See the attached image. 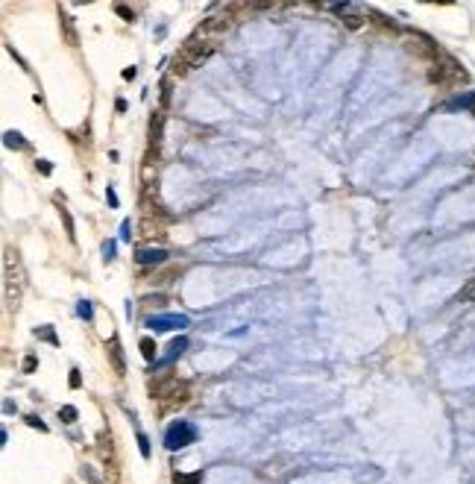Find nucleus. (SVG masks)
I'll return each instance as SVG.
<instances>
[{"mask_svg": "<svg viewBox=\"0 0 475 484\" xmlns=\"http://www.w3.org/2000/svg\"><path fill=\"white\" fill-rule=\"evenodd\" d=\"M214 50V44H208V41H197V38H188L185 44H182V50H179V56H176V68H173V73H188L191 68H197V65L203 62L208 53Z\"/></svg>", "mask_w": 475, "mask_h": 484, "instance_id": "nucleus-1", "label": "nucleus"}, {"mask_svg": "<svg viewBox=\"0 0 475 484\" xmlns=\"http://www.w3.org/2000/svg\"><path fill=\"white\" fill-rule=\"evenodd\" d=\"M194 440H197V425L188 422V419H176V422L164 431V446H167L170 452L185 449V446H191Z\"/></svg>", "mask_w": 475, "mask_h": 484, "instance_id": "nucleus-2", "label": "nucleus"}, {"mask_svg": "<svg viewBox=\"0 0 475 484\" xmlns=\"http://www.w3.org/2000/svg\"><path fill=\"white\" fill-rule=\"evenodd\" d=\"M147 326L153 332H173V329H188L191 320L185 314H153L147 317Z\"/></svg>", "mask_w": 475, "mask_h": 484, "instance_id": "nucleus-3", "label": "nucleus"}, {"mask_svg": "<svg viewBox=\"0 0 475 484\" xmlns=\"http://www.w3.org/2000/svg\"><path fill=\"white\" fill-rule=\"evenodd\" d=\"M185 349H188V338H176V341H173V344L167 346V355H164V358H161L158 364H153V367H150V373H156V370H161V367L173 364V358H179V355L185 352Z\"/></svg>", "mask_w": 475, "mask_h": 484, "instance_id": "nucleus-4", "label": "nucleus"}, {"mask_svg": "<svg viewBox=\"0 0 475 484\" xmlns=\"http://www.w3.org/2000/svg\"><path fill=\"white\" fill-rule=\"evenodd\" d=\"M135 261H138L141 267L164 264V261H167V250H161V247H156V250H138V253H135Z\"/></svg>", "mask_w": 475, "mask_h": 484, "instance_id": "nucleus-5", "label": "nucleus"}, {"mask_svg": "<svg viewBox=\"0 0 475 484\" xmlns=\"http://www.w3.org/2000/svg\"><path fill=\"white\" fill-rule=\"evenodd\" d=\"M109 355H112V364H115L118 376H124V373H127V364H124V349H121V344H118V341H112V349H109Z\"/></svg>", "mask_w": 475, "mask_h": 484, "instance_id": "nucleus-6", "label": "nucleus"}, {"mask_svg": "<svg viewBox=\"0 0 475 484\" xmlns=\"http://www.w3.org/2000/svg\"><path fill=\"white\" fill-rule=\"evenodd\" d=\"M223 30H229V18H208L200 27V32H223Z\"/></svg>", "mask_w": 475, "mask_h": 484, "instance_id": "nucleus-7", "label": "nucleus"}, {"mask_svg": "<svg viewBox=\"0 0 475 484\" xmlns=\"http://www.w3.org/2000/svg\"><path fill=\"white\" fill-rule=\"evenodd\" d=\"M3 141H6V147H12V150H24V147H27V141H24L21 132H6Z\"/></svg>", "mask_w": 475, "mask_h": 484, "instance_id": "nucleus-8", "label": "nucleus"}, {"mask_svg": "<svg viewBox=\"0 0 475 484\" xmlns=\"http://www.w3.org/2000/svg\"><path fill=\"white\" fill-rule=\"evenodd\" d=\"M458 302H475V279H470L464 288H461V293L455 296Z\"/></svg>", "mask_w": 475, "mask_h": 484, "instance_id": "nucleus-9", "label": "nucleus"}, {"mask_svg": "<svg viewBox=\"0 0 475 484\" xmlns=\"http://www.w3.org/2000/svg\"><path fill=\"white\" fill-rule=\"evenodd\" d=\"M141 355L153 361V358H156V341H150V338H144V341H141Z\"/></svg>", "mask_w": 475, "mask_h": 484, "instance_id": "nucleus-10", "label": "nucleus"}, {"mask_svg": "<svg viewBox=\"0 0 475 484\" xmlns=\"http://www.w3.org/2000/svg\"><path fill=\"white\" fill-rule=\"evenodd\" d=\"M59 419H62V422H76V408H73V405L59 408Z\"/></svg>", "mask_w": 475, "mask_h": 484, "instance_id": "nucleus-11", "label": "nucleus"}, {"mask_svg": "<svg viewBox=\"0 0 475 484\" xmlns=\"http://www.w3.org/2000/svg\"><path fill=\"white\" fill-rule=\"evenodd\" d=\"M115 253H118V244H115V241H106V244H103V258H106V261H112V258H115Z\"/></svg>", "mask_w": 475, "mask_h": 484, "instance_id": "nucleus-12", "label": "nucleus"}, {"mask_svg": "<svg viewBox=\"0 0 475 484\" xmlns=\"http://www.w3.org/2000/svg\"><path fill=\"white\" fill-rule=\"evenodd\" d=\"M76 311H79V317H85V320H91V317H94V311H91V302H88V299H82Z\"/></svg>", "mask_w": 475, "mask_h": 484, "instance_id": "nucleus-13", "label": "nucleus"}, {"mask_svg": "<svg viewBox=\"0 0 475 484\" xmlns=\"http://www.w3.org/2000/svg\"><path fill=\"white\" fill-rule=\"evenodd\" d=\"M138 446H141V455H144V458H150V440H147L144 431H138Z\"/></svg>", "mask_w": 475, "mask_h": 484, "instance_id": "nucleus-14", "label": "nucleus"}, {"mask_svg": "<svg viewBox=\"0 0 475 484\" xmlns=\"http://www.w3.org/2000/svg\"><path fill=\"white\" fill-rule=\"evenodd\" d=\"M200 473H194V476H176V484H200Z\"/></svg>", "mask_w": 475, "mask_h": 484, "instance_id": "nucleus-15", "label": "nucleus"}, {"mask_svg": "<svg viewBox=\"0 0 475 484\" xmlns=\"http://www.w3.org/2000/svg\"><path fill=\"white\" fill-rule=\"evenodd\" d=\"M35 338H44V341L56 344V335H53V329H35Z\"/></svg>", "mask_w": 475, "mask_h": 484, "instance_id": "nucleus-16", "label": "nucleus"}, {"mask_svg": "<svg viewBox=\"0 0 475 484\" xmlns=\"http://www.w3.org/2000/svg\"><path fill=\"white\" fill-rule=\"evenodd\" d=\"M115 12H118L121 18H127V21H135V15H132V9H129V6H121V3H118V6H115Z\"/></svg>", "mask_w": 475, "mask_h": 484, "instance_id": "nucleus-17", "label": "nucleus"}, {"mask_svg": "<svg viewBox=\"0 0 475 484\" xmlns=\"http://www.w3.org/2000/svg\"><path fill=\"white\" fill-rule=\"evenodd\" d=\"M62 217H65V226H68V238L73 241V220H70V214H68L65 208H62Z\"/></svg>", "mask_w": 475, "mask_h": 484, "instance_id": "nucleus-18", "label": "nucleus"}, {"mask_svg": "<svg viewBox=\"0 0 475 484\" xmlns=\"http://www.w3.org/2000/svg\"><path fill=\"white\" fill-rule=\"evenodd\" d=\"M106 200H109V206H112V208H118V194L112 191V188L106 191Z\"/></svg>", "mask_w": 475, "mask_h": 484, "instance_id": "nucleus-19", "label": "nucleus"}, {"mask_svg": "<svg viewBox=\"0 0 475 484\" xmlns=\"http://www.w3.org/2000/svg\"><path fill=\"white\" fill-rule=\"evenodd\" d=\"M82 379H79V370H70V387H79Z\"/></svg>", "mask_w": 475, "mask_h": 484, "instance_id": "nucleus-20", "label": "nucleus"}, {"mask_svg": "<svg viewBox=\"0 0 475 484\" xmlns=\"http://www.w3.org/2000/svg\"><path fill=\"white\" fill-rule=\"evenodd\" d=\"M346 27H352V30L361 27V18H358V15H346Z\"/></svg>", "mask_w": 475, "mask_h": 484, "instance_id": "nucleus-21", "label": "nucleus"}, {"mask_svg": "<svg viewBox=\"0 0 475 484\" xmlns=\"http://www.w3.org/2000/svg\"><path fill=\"white\" fill-rule=\"evenodd\" d=\"M129 226H132L129 220H124V223H121V238H124V241H129V235H132V232H129Z\"/></svg>", "mask_w": 475, "mask_h": 484, "instance_id": "nucleus-22", "label": "nucleus"}, {"mask_svg": "<svg viewBox=\"0 0 475 484\" xmlns=\"http://www.w3.org/2000/svg\"><path fill=\"white\" fill-rule=\"evenodd\" d=\"M27 422H30L32 428H41V431L47 428V425H44V422H41V419H38V417H27Z\"/></svg>", "mask_w": 475, "mask_h": 484, "instance_id": "nucleus-23", "label": "nucleus"}, {"mask_svg": "<svg viewBox=\"0 0 475 484\" xmlns=\"http://www.w3.org/2000/svg\"><path fill=\"white\" fill-rule=\"evenodd\" d=\"M24 370H27V373L35 370V358H32V355H30V358H24Z\"/></svg>", "mask_w": 475, "mask_h": 484, "instance_id": "nucleus-24", "label": "nucleus"}, {"mask_svg": "<svg viewBox=\"0 0 475 484\" xmlns=\"http://www.w3.org/2000/svg\"><path fill=\"white\" fill-rule=\"evenodd\" d=\"M35 167H38V170H41V173H44V176H47V173H50V164H47V161H44V159L38 161V164H35Z\"/></svg>", "mask_w": 475, "mask_h": 484, "instance_id": "nucleus-25", "label": "nucleus"}, {"mask_svg": "<svg viewBox=\"0 0 475 484\" xmlns=\"http://www.w3.org/2000/svg\"><path fill=\"white\" fill-rule=\"evenodd\" d=\"M135 73H138L135 68H127V70H124V79H135Z\"/></svg>", "mask_w": 475, "mask_h": 484, "instance_id": "nucleus-26", "label": "nucleus"}]
</instances>
